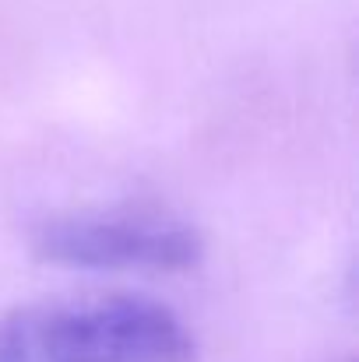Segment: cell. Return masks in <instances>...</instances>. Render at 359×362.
<instances>
[{"instance_id":"1","label":"cell","mask_w":359,"mask_h":362,"mask_svg":"<svg viewBox=\"0 0 359 362\" xmlns=\"http://www.w3.org/2000/svg\"><path fill=\"white\" fill-rule=\"evenodd\" d=\"M190 327L144 296L28 303L0 317V362H194Z\"/></svg>"},{"instance_id":"2","label":"cell","mask_w":359,"mask_h":362,"mask_svg":"<svg viewBox=\"0 0 359 362\" xmlns=\"http://www.w3.org/2000/svg\"><path fill=\"white\" fill-rule=\"evenodd\" d=\"M28 246L42 264L78 271L180 274L205 260V236L162 208L57 215L35 226Z\"/></svg>"},{"instance_id":"3","label":"cell","mask_w":359,"mask_h":362,"mask_svg":"<svg viewBox=\"0 0 359 362\" xmlns=\"http://www.w3.org/2000/svg\"><path fill=\"white\" fill-rule=\"evenodd\" d=\"M346 362H353V359H346Z\"/></svg>"}]
</instances>
